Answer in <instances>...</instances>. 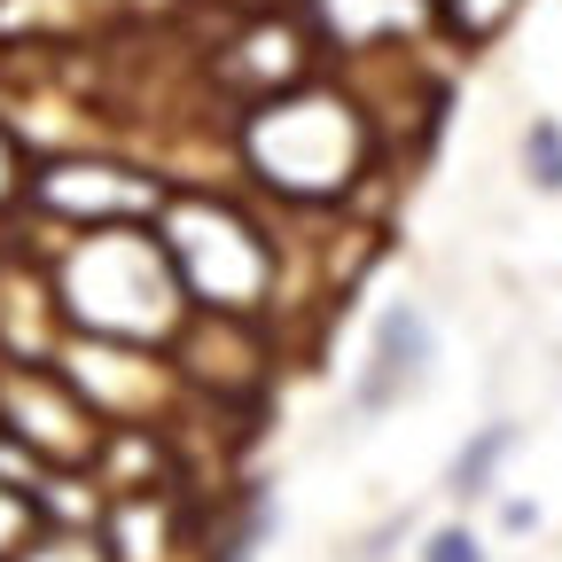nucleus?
Masks as SVG:
<instances>
[{"instance_id": "f257e3e1", "label": "nucleus", "mask_w": 562, "mask_h": 562, "mask_svg": "<svg viewBox=\"0 0 562 562\" xmlns=\"http://www.w3.org/2000/svg\"><path fill=\"white\" fill-rule=\"evenodd\" d=\"M55 297L70 313V328H87L94 344H140V351H172V336L188 328L180 281L157 250L149 227H102L79 235L55 266Z\"/></svg>"}, {"instance_id": "f03ea898", "label": "nucleus", "mask_w": 562, "mask_h": 562, "mask_svg": "<svg viewBox=\"0 0 562 562\" xmlns=\"http://www.w3.org/2000/svg\"><path fill=\"white\" fill-rule=\"evenodd\" d=\"M172 281H180V305L211 313V321H258L273 305V235L250 220V211L220 203V195H165L157 220H149Z\"/></svg>"}, {"instance_id": "7ed1b4c3", "label": "nucleus", "mask_w": 562, "mask_h": 562, "mask_svg": "<svg viewBox=\"0 0 562 562\" xmlns=\"http://www.w3.org/2000/svg\"><path fill=\"white\" fill-rule=\"evenodd\" d=\"M368 117L351 94L328 87H297V94H266L243 117V157L250 172L290 195V203H336L351 180L368 172Z\"/></svg>"}, {"instance_id": "20e7f679", "label": "nucleus", "mask_w": 562, "mask_h": 562, "mask_svg": "<svg viewBox=\"0 0 562 562\" xmlns=\"http://www.w3.org/2000/svg\"><path fill=\"white\" fill-rule=\"evenodd\" d=\"M32 211H47V220H63L70 235H102V227H149L165 188L140 180L125 165H47V172H24L16 188Z\"/></svg>"}, {"instance_id": "39448f33", "label": "nucleus", "mask_w": 562, "mask_h": 562, "mask_svg": "<svg viewBox=\"0 0 562 562\" xmlns=\"http://www.w3.org/2000/svg\"><path fill=\"white\" fill-rule=\"evenodd\" d=\"M430 360H438V328L414 297H391L368 328V360H360V383H351V406L360 414H391L398 398H414L430 383Z\"/></svg>"}, {"instance_id": "423d86ee", "label": "nucleus", "mask_w": 562, "mask_h": 562, "mask_svg": "<svg viewBox=\"0 0 562 562\" xmlns=\"http://www.w3.org/2000/svg\"><path fill=\"white\" fill-rule=\"evenodd\" d=\"M321 24L336 47H391L398 32L430 24V0H321Z\"/></svg>"}, {"instance_id": "0eeeda50", "label": "nucleus", "mask_w": 562, "mask_h": 562, "mask_svg": "<svg viewBox=\"0 0 562 562\" xmlns=\"http://www.w3.org/2000/svg\"><path fill=\"white\" fill-rule=\"evenodd\" d=\"M516 446H524L516 422H484V430H469L461 453L446 461V492H453V501H484V492L501 484V469H508Z\"/></svg>"}, {"instance_id": "6e6552de", "label": "nucleus", "mask_w": 562, "mask_h": 562, "mask_svg": "<svg viewBox=\"0 0 562 562\" xmlns=\"http://www.w3.org/2000/svg\"><path fill=\"white\" fill-rule=\"evenodd\" d=\"M524 180L539 195H562V117H531L524 125Z\"/></svg>"}, {"instance_id": "1a4fd4ad", "label": "nucleus", "mask_w": 562, "mask_h": 562, "mask_svg": "<svg viewBox=\"0 0 562 562\" xmlns=\"http://www.w3.org/2000/svg\"><path fill=\"white\" fill-rule=\"evenodd\" d=\"M40 524H47V516H40V492H24V484L0 476V562H16Z\"/></svg>"}, {"instance_id": "9d476101", "label": "nucleus", "mask_w": 562, "mask_h": 562, "mask_svg": "<svg viewBox=\"0 0 562 562\" xmlns=\"http://www.w3.org/2000/svg\"><path fill=\"white\" fill-rule=\"evenodd\" d=\"M16 562H110V554H102V539H94V531H63V524H40V531H32V547H24Z\"/></svg>"}, {"instance_id": "9b49d317", "label": "nucleus", "mask_w": 562, "mask_h": 562, "mask_svg": "<svg viewBox=\"0 0 562 562\" xmlns=\"http://www.w3.org/2000/svg\"><path fill=\"white\" fill-rule=\"evenodd\" d=\"M422 562H484V539L469 524H438L430 539H422Z\"/></svg>"}, {"instance_id": "f8f14e48", "label": "nucleus", "mask_w": 562, "mask_h": 562, "mask_svg": "<svg viewBox=\"0 0 562 562\" xmlns=\"http://www.w3.org/2000/svg\"><path fill=\"white\" fill-rule=\"evenodd\" d=\"M24 172H16V149H9V133H0V195H16Z\"/></svg>"}]
</instances>
